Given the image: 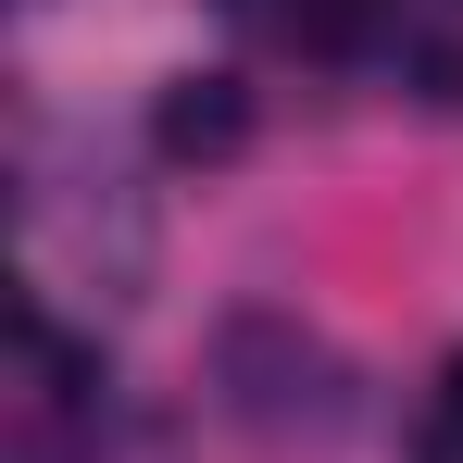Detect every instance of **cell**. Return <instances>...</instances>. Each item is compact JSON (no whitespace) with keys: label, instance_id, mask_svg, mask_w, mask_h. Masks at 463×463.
Here are the masks:
<instances>
[{"label":"cell","instance_id":"2","mask_svg":"<svg viewBox=\"0 0 463 463\" xmlns=\"http://www.w3.org/2000/svg\"><path fill=\"white\" fill-rule=\"evenodd\" d=\"M151 138H163V163H226L250 138V88L238 76H175L163 113H151Z\"/></svg>","mask_w":463,"mask_h":463},{"label":"cell","instance_id":"1","mask_svg":"<svg viewBox=\"0 0 463 463\" xmlns=\"http://www.w3.org/2000/svg\"><path fill=\"white\" fill-rule=\"evenodd\" d=\"M213 364H226V401H238V426H263V439H288V426H338L351 401H338V364L301 338V313H226L213 326Z\"/></svg>","mask_w":463,"mask_h":463},{"label":"cell","instance_id":"3","mask_svg":"<svg viewBox=\"0 0 463 463\" xmlns=\"http://www.w3.org/2000/svg\"><path fill=\"white\" fill-rule=\"evenodd\" d=\"M426 451H439V463H463V351L439 364V401H426Z\"/></svg>","mask_w":463,"mask_h":463},{"label":"cell","instance_id":"4","mask_svg":"<svg viewBox=\"0 0 463 463\" xmlns=\"http://www.w3.org/2000/svg\"><path fill=\"white\" fill-rule=\"evenodd\" d=\"M413 88H426L439 113H463V51H413Z\"/></svg>","mask_w":463,"mask_h":463}]
</instances>
